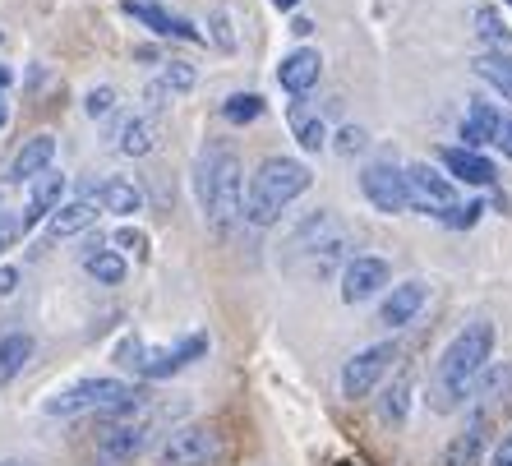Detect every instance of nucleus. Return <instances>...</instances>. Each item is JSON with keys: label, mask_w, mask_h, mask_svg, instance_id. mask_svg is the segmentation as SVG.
Returning a JSON list of instances; mask_svg holds the SVG:
<instances>
[{"label": "nucleus", "mask_w": 512, "mask_h": 466, "mask_svg": "<svg viewBox=\"0 0 512 466\" xmlns=\"http://www.w3.org/2000/svg\"><path fill=\"white\" fill-rule=\"evenodd\" d=\"M143 97H148V107H153V111L171 107V93H167V88H162V84H157V79H153V84H148V88H143Z\"/></svg>", "instance_id": "39"}, {"label": "nucleus", "mask_w": 512, "mask_h": 466, "mask_svg": "<svg viewBox=\"0 0 512 466\" xmlns=\"http://www.w3.org/2000/svg\"><path fill=\"white\" fill-rule=\"evenodd\" d=\"M47 222H51V240H70L97 222V204L93 199H70V204H60Z\"/></svg>", "instance_id": "24"}, {"label": "nucleus", "mask_w": 512, "mask_h": 466, "mask_svg": "<svg viewBox=\"0 0 512 466\" xmlns=\"http://www.w3.org/2000/svg\"><path fill=\"white\" fill-rule=\"evenodd\" d=\"M130 397H139L125 379H79L70 388H60L42 402V416L51 420H70V416H102V411L125 407Z\"/></svg>", "instance_id": "5"}, {"label": "nucleus", "mask_w": 512, "mask_h": 466, "mask_svg": "<svg viewBox=\"0 0 512 466\" xmlns=\"http://www.w3.org/2000/svg\"><path fill=\"white\" fill-rule=\"evenodd\" d=\"M328 139H337V153H342V157H356V153H365V144H370V134H365V130H360V125H342V130H337V134H328Z\"/></svg>", "instance_id": "33"}, {"label": "nucleus", "mask_w": 512, "mask_h": 466, "mask_svg": "<svg viewBox=\"0 0 512 466\" xmlns=\"http://www.w3.org/2000/svg\"><path fill=\"white\" fill-rule=\"evenodd\" d=\"M503 5H512V0H503Z\"/></svg>", "instance_id": "46"}, {"label": "nucleus", "mask_w": 512, "mask_h": 466, "mask_svg": "<svg viewBox=\"0 0 512 466\" xmlns=\"http://www.w3.org/2000/svg\"><path fill=\"white\" fill-rule=\"evenodd\" d=\"M296 5H300V0H273V10H277V14H291Z\"/></svg>", "instance_id": "43"}, {"label": "nucleus", "mask_w": 512, "mask_h": 466, "mask_svg": "<svg viewBox=\"0 0 512 466\" xmlns=\"http://www.w3.org/2000/svg\"><path fill=\"white\" fill-rule=\"evenodd\" d=\"M494 130H499V107H494V102H471L466 116H462V125H457V134H462V144L457 148L480 153L485 144H494Z\"/></svg>", "instance_id": "21"}, {"label": "nucleus", "mask_w": 512, "mask_h": 466, "mask_svg": "<svg viewBox=\"0 0 512 466\" xmlns=\"http://www.w3.org/2000/svg\"><path fill=\"white\" fill-rule=\"evenodd\" d=\"M425 300H429V287L420 282V277H411V282H397V287H388V296H383V305H379V323L397 333V328H406V323L420 319Z\"/></svg>", "instance_id": "15"}, {"label": "nucleus", "mask_w": 512, "mask_h": 466, "mask_svg": "<svg viewBox=\"0 0 512 466\" xmlns=\"http://www.w3.org/2000/svg\"><path fill=\"white\" fill-rule=\"evenodd\" d=\"M286 125H291V134H296V144L305 148V153H323V148H328V125H323L319 111H310L300 97L286 107Z\"/></svg>", "instance_id": "23"}, {"label": "nucleus", "mask_w": 512, "mask_h": 466, "mask_svg": "<svg viewBox=\"0 0 512 466\" xmlns=\"http://www.w3.org/2000/svg\"><path fill=\"white\" fill-rule=\"evenodd\" d=\"M476 74L503 102H512V51H485V56H476Z\"/></svg>", "instance_id": "27"}, {"label": "nucleus", "mask_w": 512, "mask_h": 466, "mask_svg": "<svg viewBox=\"0 0 512 466\" xmlns=\"http://www.w3.org/2000/svg\"><path fill=\"white\" fill-rule=\"evenodd\" d=\"M157 84L167 88L171 97H185V93H194V84H199V70H194L190 60H167L162 74H157Z\"/></svg>", "instance_id": "30"}, {"label": "nucleus", "mask_w": 512, "mask_h": 466, "mask_svg": "<svg viewBox=\"0 0 512 466\" xmlns=\"http://www.w3.org/2000/svg\"><path fill=\"white\" fill-rule=\"evenodd\" d=\"M203 356H208V333L180 337L176 347H148L143 337H120V347H116V365L134 370L139 379H148V383L190 370L194 360H203Z\"/></svg>", "instance_id": "4"}, {"label": "nucleus", "mask_w": 512, "mask_h": 466, "mask_svg": "<svg viewBox=\"0 0 512 466\" xmlns=\"http://www.w3.org/2000/svg\"><path fill=\"white\" fill-rule=\"evenodd\" d=\"M360 190H365V199L388 217L411 208V199H406V171L397 167V162H370V167L360 171Z\"/></svg>", "instance_id": "10"}, {"label": "nucleus", "mask_w": 512, "mask_h": 466, "mask_svg": "<svg viewBox=\"0 0 512 466\" xmlns=\"http://www.w3.org/2000/svg\"><path fill=\"white\" fill-rule=\"evenodd\" d=\"M393 360H397V347L393 342H374V347H360L356 356L342 365V397L360 402V397H370L388 374H393Z\"/></svg>", "instance_id": "8"}, {"label": "nucleus", "mask_w": 512, "mask_h": 466, "mask_svg": "<svg viewBox=\"0 0 512 466\" xmlns=\"http://www.w3.org/2000/svg\"><path fill=\"white\" fill-rule=\"evenodd\" d=\"M111 245H116V254L120 250H134V254H148V236H143L139 227H120L116 236H111Z\"/></svg>", "instance_id": "35"}, {"label": "nucleus", "mask_w": 512, "mask_h": 466, "mask_svg": "<svg viewBox=\"0 0 512 466\" xmlns=\"http://www.w3.org/2000/svg\"><path fill=\"white\" fill-rule=\"evenodd\" d=\"M439 167L453 185H476V190H489L499 180V167L485 153H471V148H439Z\"/></svg>", "instance_id": "14"}, {"label": "nucleus", "mask_w": 512, "mask_h": 466, "mask_svg": "<svg viewBox=\"0 0 512 466\" xmlns=\"http://www.w3.org/2000/svg\"><path fill=\"white\" fill-rule=\"evenodd\" d=\"M480 213H485V204H480V199H471V204L448 208L439 222H443V227H453V231H466V227H476V222H480Z\"/></svg>", "instance_id": "32"}, {"label": "nucleus", "mask_w": 512, "mask_h": 466, "mask_svg": "<svg viewBox=\"0 0 512 466\" xmlns=\"http://www.w3.org/2000/svg\"><path fill=\"white\" fill-rule=\"evenodd\" d=\"M476 37L489 51H508L512 47V28H508V19H503L499 5H480L476 10Z\"/></svg>", "instance_id": "28"}, {"label": "nucleus", "mask_w": 512, "mask_h": 466, "mask_svg": "<svg viewBox=\"0 0 512 466\" xmlns=\"http://www.w3.org/2000/svg\"><path fill=\"white\" fill-rule=\"evenodd\" d=\"M120 10L130 14L134 24L148 28V33H157V37H180V42H208V37H203L199 28L190 24V19L171 14L167 5H157V0H120Z\"/></svg>", "instance_id": "12"}, {"label": "nucleus", "mask_w": 512, "mask_h": 466, "mask_svg": "<svg viewBox=\"0 0 512 466\" xmlns=\"http://www.w3.org/2000/svg\"><path fill=\"white\" fill-rule=\"evenodd\" d=\"M217 448H222L217 425L194 420V425H180V430H171L167 439H162V448H157V466H208L217 457Z\"/></svg>", "instance_id": "6"}, {"label": "nucleus", "mask_w": 512, "mask_h": 466, "mask_svg": "<svg viewBox=\"0 0 512 466\" xmlns=\"http://www.w3.org/2000/svg\"><path fill=\"white\" fill-rule=\"evenodd\" d=\"M14 84V70H10V65H0V97H5V88H10Z\"/></svg>", "instance_id": "42"}, {"label": "nucleus", "mask_w": 512, "mask_h": 466, "mask_svg": "<svg viewBox=\"0 0 512 466\" xmlns=\"http://www.w3.org/2000/svg\"><path fill=\"white\" fill-rule=\"evenodd\" d=\"M157 148V120L143 116V111H134V116H125L116 125V153L125 157H148Z\"/></svg>", "instance_id": "22"}, {"label": "nucleus", "mask_w": 512, "mask_h": 466, "mask_svg": "<svg viewBox=\"0 0 512 466\" xmlns=\"http://www.w3.org/2000/svg\"><path fill=\"white\" fill-rule=\"evenodd\" d=\"M263 111H268V102H263L259 93H231L227 102H222V120H227V125H254Z\"/></svg>", "instance_id": "29"}, {"label": "nucleus", "mask_w": 512, "mask_h": 466, "mask_svg": "<svg viewBox=\"0 0 512 466\" xmlns=\"http://www.w3.org/2000/svg\"><path fill=\"white\" fill-rule=\"evenodd\" d=\"M14 240H19V217H14V213H0V254L10 250Z\"/></svg>", "instance_id": "37"}, {"label": "nucleus", "mask_w": 512, "mask_h": 466, "mask_svg": "<svg viewBox=\"0 0 512 466\" xmlns=\"http://www.w3.org/2000/svg\"><path fill=\"white\" fill-rule=\"evenodd\" d=\"M208 28H213V42L222 51H236V33H231V14L227 10H213L208 14Z\"/></svg>", "instance_id": "34"}, {"label": "nucleus", "mask_w": 512, "mask_h": 466, "mask_svg": "<svg viewBox=\"0 0 512 466\" xmlns=\"http://www.w3.org/2000/svg\"><path fill=\"white\" fill-rule=\"evenodd\" d=\"M194 199H199L208 227L227 236L240 222V204H245V162L231 144L213 139L203 144L199 162H194Z\"/></svg>", "instance_id": "2"}, {"label": "nucleus", "mask_w": 512, "mask_h": 466, "mask_svg": "<svg viewBox=\"0 0 512 466\" xmlns=\"http://www.w3.org/2000/svg\"><path fill=\"white\" fill-rule=\"evenodd\" d=\"M33 347H37L33 333H5L0 337V388L24 374V365L33 360Z\"/></svg>", "instance_id": "25"}, {"label": "nucleus", "mask_w": 512, "mask_h": 466, "mask_svg": "<svg viewBox=\"0 0 512 466\" xmlns=\"http://www.w3.org/2000/svg\"><path fill=\"white\" fill-rule=\"evenodd\" d=\"M411 397H416V374H411V365H397L393 379L383 383V397H379L383 425H402V420L411 416Z\"/></svg>", "instance_id": "19"}, {"label": "nucleus", "mask_w": 512, "mask_h": 466, "mask_svg": "<svg viewBox=\"0 0 512 466\" xmlns=\"http://www.w3.org/2000/svg\"><path fill=\"white\" fill-rule=\"evenodd\" d=\"M406 171V199H411V208L425 217H434L439 222L448 208H457L462 199H457V185L448 176H443L439 167H429V162H411Z\"/></svg>", "instance_id": "7"}, {"label": "nucleus", "mask_w": 512, "mask_h": 466, "mask_svg": "<svg viewBox=\"0 0 512 466\" xmlns=\"http://www.w3.org/2000/svg\"><path fill=\"white\" fill-rule=\"evenodd\" d=\"M0 466H33V462H19V457H10V462H0Z\"/></svg>", "instance_id": "45"}, {"label": "nucleus", "mask_w": 512, "mask_h": 466, "mask_svg": "<svg viewBox=\"0 0 512 466\" xmlns=\"http://www.w3.org/2000/svg\"><path fill=\"white\" fill-rule=\"evenodd\" d=\"M494 342H499V333H494L489 319H471L466 328H457L453 342L439 351V365H434V379H429V393H425L429 411L448 416V411H457L466 397L476 393V379L494 360Z\"/></svg>", "instance_id": "1"}, {"label": "nucleus", "mask_w": 512, "mask_h": 466, "mask_svg": "<svg viewBox=\"0 0 512 466\" xmlns=\"http://www.w3.org/2000/svg\"><path fill=\"white\" fill-rule=\"evenodd\" d=\"M111 111H116V88L111 84H97L84 93V116L88 120H107Z\"/></svg>", "instance_id": "31"}, {"label": "nucleus", "mask_w": 512, "mask_h": 466, "mask_svg": "<svg viewBox=\"0 0 512 466\" xmlns=\"http://www.w3.org/2000/svg\"><path fill=\"white\" fill-rule=\"evenodd\" d=\"M485 466H512V425H508V434L494 443V453H489Z\"/></svg>", "instance_id": "38"}, {"label": "nucleus", "mask_w": 512, "mask_h": 466, "mask_svg": "<svg viewBox=\"0 0 512 466\" xmlns=\"http://www.w3.org/2000/svg\"><path fill=\"white\" fill-rule=\"evenodd\" d=\"M485 443H489V416L476 411L466 420V430L448 439V448L439 453V466H480L485 462Z\"/></svg>", "instance_id": "17"}, {"label": "nucleus", "mask_w": 512, "mask_h": 466, "mask_svg": "<svg viewBox=\"0 0 512 466\" xmlns=\"http://www.w3.org/2000/svg\"><path fill=\"white\" fill-rule=\"evenodd\" d=\"M5 125H10V102L0 97V130H5Z\"/></svg>", "instance_id": "44"}, {"label": "nucleus", "mask_w": 512, "mask_h": 466, "mask_svg": "<svg viewBox=\"0 0 512 466\" xmlns=\"http://www.w3.org/2000/svg\"><path fill=\"white\" fill-rule=\"evenodd\" d=\"M88 199H93L102 213H120V217H134L143 208V190L134 180H120V176H107L102 185H93Z\"/></svg>", "instance_id": "20"}, {"label": "nucleus", "mask_w": 512, "mask_h": 466, "mask_svg": "<svg viewBox=\"0 0 512 466\" xmlns=\"http://www.w3.org/2000/svg\"><path fill=\"white\" fill-rule=\"evenodd\" d=\"M388 287H393V268H388V259H379V254H351V259L342 263V300L346 305H365V300H374Z\"/></svg>", "instance_id": "9"}, {"label": "nucleus", "mask_w": 512, "mask_h": 466, "mask_svg": "<svg viewBox=\"0 0 512 466\" xmlns=\"http://www.w3.org/2000/svg\"><path fill=\"white\" fill-rule=\"evenodd\" d=\"M494 148L512 157V111H499V130H494Z\"/></svg>", "instance_id": "36"}, {"label": "nucleus", "mask_w": 512, "mask_h": 466, "mask_svg": "<svg viewBox=\"0 0 512 466\" xmlns=\"http://www.w3.org/2000/svg\"><path fill=\"white\" fill-rule=\"evenodd\" d=\"M310 167L300 157H263L259 171L245 185V204H240V222L250 227H277L282 213L310 190Z\"/></svg>", "instance_id": "3"}, {"label": "nucleus", "mask_w": 512, "mask_h": 466, "mask_svg": "<svg viewBox=\"0 0 512 466\" xmlns=\"http://www.w3.org/2000/svg\"><path fill=\"white\" fill-rule=\"evenodd\" d=\"M65 171H42V176L28 185V204H24V213H19V236H28V231L37 227V222H47L51 213H56L60 204H65Z\"/></svg>", "instance_id": "13"}, {"label": "nucleus", "mask_w": 512, "mask_h": 466, "mask_svg": "<svg viewBox=\"0 0 512 466\" xmlns=\"http://www.w3.org/2000/svg\"><path fill=\"white\" fill-rule=\"evenodd\" d=\"M14 291H19V268L5 263V268H0V296H14Z\"/></svg>", "instance_id": "40"}, {"label": "nucleus", "mask_w": 512, "mask_h": 466, "mask_svg": "<svg viewBox=\"0 0 512 466\" xmlns=\"http://www.w3.org/2000/svg\"><path fill=\"white\" fill-rule=\"evenodd\" d=\"M310 33H314V24L305 14H296V19H291V37H310Z\"/></svg>", "instance_id": "41"}, {"label": "nucleus", "mask_w": 512, "mask_h": 466, "mask_svg": "<svg viewBox=\"0 0 512 466\" xmlns=\"http://www.w3.org/2000/svg\"><path fill=\"white\" fill-rule=\"evenodd\" d=\"M157 434V416L153 411H143V416L125 420V425H116V430H102V439H97V453L107 457L111 466H130L134 457L153 443Z\"/></svg>", "instance_id": "11"}, {"label": "nucleus", "mask_w": 512, "mask_h": 466, "mask_svg": "<svg viewBox=\"0 0 512 466\" xmlns=\"http://www.w3.org/2000/svg\"><path fill=\"white\" fill-rule=\"evenodd\" d=\"M84 273L93 277V282H102V287H120V282H125V259H120L116 250H102V236H97L84 250Z\"/></svg>", "instance_id": "26"}, {"label": "nucleus", "mask_w": 512, "mask_h": 466, "mask_svg": "<svg viewBox=\"0 0 512 466\" xmlns=\"http://www.w3.org/2000/svg\"><path fill=\"white\" fill-rule=\"evenodd\" d=\"M319 74H323V56L314 47H296V51H286L282 65H277V84L286 88L291 97H305L314 84H319Z\"/></svg>", "instance_id": "18"}, {"label": "nucleus", "mask_w": 512, "mask_h": 466, "mask_svg": "<svg viewBox=\"0 0 512 466\" xmlns=\"http://www.w3.org/2000/svg\"><path fill=\"white\" fill-rule=\"evenodd\" d=\"M51 162H56V134H33V139H24V148L10 157L5 180H10V185H33L42 171H51Z\"/></svg>", "instance_id": "16"}]
</instances>
